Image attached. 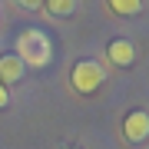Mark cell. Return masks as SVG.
Here are the masks:
<instances>
[{
  "label": "cell",
  "instance_id": "cell-1",
  "mask_svg": "<svg viewBox=\"0 0 149 149\" xmlns=\"http://www.w3.org/2000/svg\"><path fill=\"white\" fill-rule=\"evenodd\" d=\"M17 56H20V63L47 66V63H50V40H47V33H40V30H27V33H20Z\"/></svg>",
  "mask_w": 149,
  "mask_h": 149
},
{
  "label": "cell",
  "instance_id": "cell-2",
  "mask_svg": "<svg viewBox=\"0 0 149 149\" xmlns=\"http://www.w3.org/2000/svg\"><path fill=\"white\" fill-rule=\"evenodd\" d=\"M103 80H106V70H103L96 60H76L73 63V73H70V83H73V90L76 93H93V90H100Z\"/></svg>",
  "mask_w": 149,
  "mask_h": 149
},
{
  "label": "cell",
  "instance_id": "cell-3",
  "mask_svg": "<svg viewBox=\"0 0 149 149\" xmlns=\"http://www.w3.org/2000/svg\"><path fill=\"white\" fill-rule=\"evenodd\" d=\"M123 136L129 139V143H143L149 136V113L146 109H133L123 123Z\"/></svg>",
  "mask_w": 149,
  "mask_h": 149
},
{
  "label": "cell",
  "instance_id": "cell-4",
  "mask_svg": "<svg viewBox=\"0 0 149 149\" xmlns=\"http://www.w3.org/2000/svg\"><path fill=\"white\" fill-rule=\"evenodd\" d=\"M106 56H109V63H116V66H133L136 63V47L129 40H113L106 47Z\"/></svg>",
  "mask_w": 149,
  "mask_h": 149
},
{
  "label": "cell",
  "instance_id": "cell-5",
  "mask_svg": "<svg viewBox=\"0 0 149 149\" xmlns=\"http://www.w3.org/2000/svg\"><path fill=\"white\" fill-rule=\"evenodd\" d=\"M17 80H23V63H20V56L17 53H3L0 56V83L3 86H10Z\"/></svg>",
  "mask_w": 149,
  "mask_h": 149
},
{
  "label": "cell",
  "instance_id": "cell-6",
  "mask_svg": "<svg viewBox=\"0 0 149 149\" xmlns=\"http://www.w3.org/2000/svg\"><path fill=\"white\" fill-rule=\"evenodd\" d=\"M109 10L119 13V17H136L139 10H143V0H106Z\"/></svg>",
  "mask_w": 149,
  "mask_h": 149
},
{
  "label": "cell",
  "instance_id": "cell-7",
  "mask_svg": "<svg viewBox=\"0 0 149 149\" xmlns=\"http://www.w3.org/2000/svg\"><path fill=\"white\" fill-rule=\"evenodd\" d=\"M43 7L53 17H73L76 13V0H43Z\"/></svg>",
  "mask_w": 149,
  "mask_h": 149
},
{
  "label": "cell",
  "instance_id": "cell-8",
  "mask_svg": "<svg viewBox=\"0 0 149 149\" xmlns=\"http://www.w3.org/2000/svg\"><path fill=\"white\" fill-rule=\"evenodd\" d=\"M3 106H10V90L0 83V109H3Z\"/></svg>",
  "mask_w": 149,
  "mask_h": 149
},
{
  "label": "cell",
  "instance_id": "cell-9",
  "mask_svg": "<svg viewBox=\"0 0 149 149\" xmlns=\"http://www.w3.org/2000/svg\"><path fill=\"white\" fill-rule=\"evenodd\" d=\"M17 3H20V7H27V10H37L43 0H17Z\"/></svg>",
  "mask_w": 149,
  "mask_h": 149
}]
</instances>
